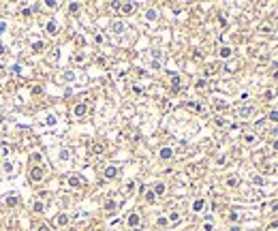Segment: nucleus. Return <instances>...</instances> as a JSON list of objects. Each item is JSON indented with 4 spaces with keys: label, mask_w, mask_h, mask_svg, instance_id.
Returning <instances> with one entry per match:
<instances>
[{
    "label": "nucleus",
    "mask_w": 278,
    "mask_h": 231,
    "mask_svg": "<svg viewBox=\"0 0 278 231\" xmlns=\"http://www.w3.org/2000/svg\"><path fill=\"white\" fill-rule=\"evenodd\" d=\"M111 7L115 9V11H120L122 15H131V13H135V2H111Z\"/></svg>",
    "instance_id": "nucleus-1"
},
{
    "label": "nucleus",
    "mask_w": 278,
    "mask_h": 231,
    "mask_svg": "<svg viewBox=\"0 0 278 231\" xmlns=\"http://www.w3.org/2000/svg\"><path fill=\"white\" fill-rule=\"evenodd\" d=\"M205 207H207V201H205V199H195V201L191 203V210H193L195 214L205 212Z\"/></svg>",
    "instance_id": "nucleus-2"
},
{
    "label": "nucleus",
    "mask_w": 278,
    "mask_h": 231,
    "mask_svg": "<svg viewBox=\"0 0 278 231\" xmlns=\"http://www.w3.org/2000/svg\"><path fill=\"white\" fill-rule=\"evenodd\" d=\"M43 178H45V169L43 167H32L30 169V180L32 182H41Z\"/></svg>",
    "instance_id": "nucleus-3"
},
{
    "label": "nucleus",
    "mask_w": 278,
    "mask_h": 231,
    "mask_svg": "<svg viewBox=\"0 0 278 231\" xmlns=\"http://www.w3.org/2000/svg\"><path fill=\"white\" fill-rule=\"evenodd\" d=\"M126 223L133 227V229H141V216H139L137 212H133V214H128V218H126Z\"/></svg>",
    "instance_id": "nucleus-4"
},
{
    "label": "nucleus",
    "mask_w": 278,
    "mask_h": 231,
    "mask_svg": "<svg viewBox=\"0 0 278 231\" xmlns=\"http://www.w3.org/2000/svg\"><path fill=\"white\" fill-rule=\"evenodd\" d=\"M158 156L163 158V160H169V158H173V148H169V146H165V148H160V152H158Z\"/></svg>",
    "instance_id": "nucleus-5"
},
{
    "label": "nucleus",
    "mask_w": 278,
    "mask_h": 231,
    "mask_svg": "<svg viewBox=\"0 0 278 231\" xmlns=\"http://www.w3.org/2000/svg\"><path fill=\"white\" fill-rule=\"evenodd\" d=\"M73 113L77 116V118H81V116H86V113H88V105H86V103H77V105H75V109H73Z\"/></svg>",
    "instance_id": "nucleus-6"
},
{
    "label": "nucleus",
    "mask_w": 278,
    "mask_h": 231,
    "mask_svg": "<svg viewBox=\"0 0 278 231\" xmlns=\"http://www.w3.org/2000/svg\"><path fill=\"white\" fill-rule=\"evenodd\" d=\"M156 197H163L165 193H167V186H165V182H158V184H154V191H152Z\"/></svg>",
    "instance_id": "nucleus-7"
},
{
    "label": "nucleus",
    "mask_w": 278,
    "mask_h": 231,
    "mask_svg": "<svg viewBox=\"0 0 278 231\" xmlns=\"http://www.w3.org/2000/svg\"><path fill=\"white\" fill-rule=\"evenodd\" d=\"M118 205H120L118 199H107V201H105V210H107V212H115V210H118Z\"/></svg>",
    "instance_id": "nucleus-8"
},
{
    "label": "nucleus",
    "mask_w": 278,
    "mask_h": 231,
    "mask_svg": "<svg viewBox=\"0 0 278 231\" xmlns=\"http://www.w3.org/2000/svg\"><path fill=\"white\" fill-rule=\"evenodd\" d=\"M214 109L216 111H225V109H229V103L225 99H214Z\"/></svg>",
    "instance_id": "nucleus-9"
},
{
    "label": "nucleus",
    "mask_w": 278,
    "mask_h": 231,
    "mask_svg": "<svg viewBox=\"0 0 278 231\" xmlns=\"http://www.w3.org/2000/svg\"><path fill=\"white\" fill-rule=\"evenodd\" d=\"M186 107H188L191 111H197V113H203V111H205V109L201 107V103H197V101H188Z\"/></svg>",
    "instance_id": "nucleus-10"
},
{
    "label": "nucleus",
    "mask_w": 278,
    "mask_h": 231,
    "mask_svg": "<svg viewBox=\"0 0 278 231\" xmlns=\"http://www.w3.org/2000/svg\"><path fill=\"white\" fill-rule=\"evenodd\" d=\"M225 184H227L229 188H235V186H240V178H238V176H229V178L225 180Z\"/></svg>",
    "instance_id": "nucleus-11"
},
{
    "label": "nucleus",
    "mask_w": 278,
    "mask_h": 231,
    "mask_svg": "<svg viewBox=\"0 0 278 231\" xmlns=\"http://www.w3.org/2000/svg\"><path fill=\"white\" fill-rule=\"evenodd\" d=\"M231 54H233V49H231L229 45H223V47L218 49V56H220V58H225V60H227V58H231Z\"/></svg>",
    "instance_id": "nucleus-12"
},
{
    "label": "nucleus",
    "mask_w": 278,
    "mask_h": 231,
    "mask_svg": "<svg viewBox=\"0 0 278 231\" xmlns=\"http://www.w3.org/2000/svg\"><path fill=\"white\" fill-rule=\"evenodd\" d=\"M115 176H118V167H115V165H109V167L105 169V178H107V180H113Z\"/></svg>",
    "instance_id": "nucleus-13"
},
{
    "label": "nucleus",
    "mask_w": 278,
    "mask_h": 231,
    "mask_svg": "<svg viewBox=\"0 0 278 231\" xmlns=\"http://www.w3.org/2000/svg\"><path fill=\"white\" fill-rule=\"evenodd\" d=\"M244 144L246 146H254V144H257V135H254V133H246L244 135Z\"/></svg>",
    "instance_id": "nucleus-14"
},
{
    "label": "nucleus",
    "mask_w": 278,
    "mask_h": 231,
    "mask_svg": "<svg viewBox=\"0 0 278 231\" xmlns=\"http://www.w3.org/2000/svg\"><path fill=\"white\" fill-rule=\"evenodd\" d=\"M252 111H254V107H250V105H244V107H240V109H238V116L246 118V116H250Z\"/></svg>",
    "instance_id": "nucleus-15"
},
{
    "label": "nucleus",
    "mask_w": 278,
    "mask_h": 231,
    "mask_svg": "<svg viewBox=\"0 0 278 231\" xmlns=\"http://www.w3.org/2000/svg\"><path fill=\"white\" fill-rule=\"evenodd\" d=\"M54 223H56L58 227H66V225H68V216H66V214H58Z\"/></svg>",
    "instance_id": "nucleus-16"
},
{
    "label": "nucleus",
    "mask_w": 278,
    "mask_h": 231,
    "mask_svg": "<svg viewBox=\"0 0 278 231\" xmlns=\"http://www.w3.org/2000/svg\"><path fill=\"white\" fill-rule=\"evenodd\" d=\"M81 184H84V180L79 178V176H71V178H68V186H81Z\"/></svg>",
    "instance_id": "nucleus-17"
},
{
    "label": "nucleus",
    "mask_w": 278,
    "mask_h": 231,
    "mask_svg": "<svg viewBox=\"0 0 278 231\" xmlns=\"http://www.w3.org/2000/svg\"><path fill=\"white\" fill-rule=\"evenodd\" d=\"M47 32H49V34H56V32H58V21H56V19H49V21H47Z\"/></svg>",
    "instance_id": "nucleus-18"
},
{
    "label": "nucleus",
    "mask_w": 278,
    "mask_h": 231,
    "mask_svg": "<svg viewBox=\"0 0 278 231\" xmlns=\"http://www.w3.org/2000/svg\"><path fill=\"white\" fill-rule=\"evenodd\" d=\"M180 218H182V216H180V212H171V214L167 216V220H169L171 225H178V223H180Z\"/></svg>",
    "instance_id": "nucleus-19"
},
{
    "label": "nucleus",
    "mask_w": 278,
    "mask_h": 231,
    "mask_svg": "<svg viewBox=\"0 0 278 231\" xmlns=\"http://www.w3.org/2000/svg\"><path fill=\"white\" fill-rule=\"evenodd\" d=\"M43 124H45V126H54V124H56V116H54V113H47Z\"/></svg>",
    "instance_id": "nucleus-20"
},
{
    "label": "nucleus",
    "mask_w": 278,
    "mask_h": 231,
    "mask_svg": "<svg viewBox=\"0 0 278 231\" xmlns=\"http://www.w3.org/2000/svg\"><path fill=\"white\" fill-rule=\"evenodd\" d=\"M58 156H60V160H68V158H71V150H68V148H62Z\"/></svg>",
    "instance_id": "nucleus-21"
},
{
    "label": "nucleus",
    "mask_w": 278,
    "mask_h": 231,
    "mask_svg": "<svg viewBox=\"0 0 278 231\" xmlns=\"http://www.w3.org/2000/svg\"><path fill=\"white\" fill-rule=\"evenodd\" d=\"M111 30H113V32H122V30H124V24H122V21H113V24H111Z\"/></svg>",
    "instance_id": "nucleus-22"
},
{
    "label": "nucleus",
    "mask_w": 278,
    "mask_h": 231,
    "mask_svg": "<svg viewBox=\"0 0 278 231\" xmlns=\"http://www.w3.org/2000/svg\"><path fill=\"white\" fill-rule=\"evenodd\" d=\"M146 17H148L150 21H154V19L158 17V13H156V9H148V11H146Z\"/></svg>",
    "instance_id": "nucleus-23"
},
{
    "label": "nucleus",
    "mask_w": 278,
    "mask_h": 231,
    "mask_svg": "<svg viewBox=\"0 0 278 231\" xmlns=\"http://www.w3.org/2000/svg\"><path fill=\"white\" fill-rule=\"evenodd\" d=\"M17 201H19V199H17V195H11V197H7V199H5V203H7V205H11V207H13V205H17Z\"/></svg>",
    "instance_id": "nucleus-24"
},
{
    "label": "nucleus",
    "mask_w": 278,
    "mask_h": 231,
    "mask_svg": "<svg viewBox=\"0 0 278 231\" xmlns=\"http://www.w3.org/2000/svg\"><path fill=\"white\" fill-rule=\"evenodd\" d=\"M32 210H34V212H43V210H45V203H43V201H34V203H32Z\"/></svg>",
    "instance_id": "nucleus-25"
},
{
    "label": "nucleus",
    "mask_w": 278,
    "mask_h": 231,
    "mask_svg": "<svg viewBox=\"0 0 278 231\" xmlns=\"http://www.w3.org/2000/svg\"><path fill=\"white\" fill-rule=\"evenodd\" d=\"M92 152H94V154H103L105 152V146L103 144H94V146H92Z\"/></svg>",
    "instance_id": "nucleus-26"
},
{
    "label": "nucleus",
    "mask_w": 278,
    "mask_h": 231,
    "mask_svg": "<svg viewBox=\"0 0 278 231\" xmlns=\"http://www.w3.org/2000/svg\"><path fill=\"white\" fill-rule=\"evenodd\" d=\"M73 62H77V64H84V62H86V56H84V54H75V56H73Z\"/></svg>",
    "instance_id": "nucleus-27"
},
{
    "label": "nucleus",
    "mask_w": 278,
    "mask_h": 231,
    "mask_svg": "<svg viewBox=\"0 0 278 231\" xmlns=\"http://www.w3.org/2000/svg\"><path fill=\"white\" fill-rule=\"evenodd\" d=\"M171 86H173V90H180V77L178 75H171Z\"/></svg>",
    "instance_id": "nucleus-28"
},
{
    "label": "nucleus",
    "mask_w": 278,
    "mask_h": 231,
    "mask_svg": "<svg viewBox=\"0 0 278 231\" xmlns=\"http://www.w3.org/2000/svg\"><path fill=\"white\" fill-rule=\"evenodd\" d=\"M201 229H203V231H214V223H212V220H205Z\"/></svg>",
    "instance_id": "nucleus-29"
},
{
    "label": "nucleus",
    "mask_w": 278,
    "mask_h": 231,
    "mask_svg": "<svg viewBox=\"0 0 278 231\" xmlns=\"http://www.w3.org/2000/svg\"><path fill=\"white\" fill-rule=\"evenodd\" d=\"M216 165H220V167H223V165H227V156H225V154H220V156L216 158Z\"/></svg>",
    "instance_id": "nucleus-30"
},
{
    "label": "nucleus",
    "mask_w": 278,
    "mask_h": 231,
    "mask_svg": "<svg viewBox=\"0 0 278 231\" xmlns=\"http://www.w3.org/2000/svg\"><path fill=\"white\" fill-rule=\"evenodd\" d=\"M252 184H259V186H261V184H265V180L261 176H252Z\"/></svg>",
    "instance_id": "nucleus-31"
},
{
    "label": "nucleus",
    "mask_w": 278,
    "mask_h": 231,
    "mask_svg": "<svg viewBox=\"0 0 278 231\" xmlns=\"http://www.w3.org/2000/svg\"><path fill=\"white\" fill-rule=\"evenodd\" d=\"M229 220H240V212L231 210V212H229Z\"/></svg>",
    "instance_id": "nucleus-32"
},
{
    "label": "nucleus",
    "mask_w": 278,
    "mask_h": 231,
    "mask_svg": "<svg viewBox=\"0 0 278 231\" xmlns=\"http://www.w3.org/2000/svg\"><path fill=\"white\" fill-rule=\"evenodd\" d=\"M156 225H160V227H167V225H169V220H167V216H160V218L156 220Z\"/></svg>",
    "instance_id": "nucleus-33"
},
{
    "label": "nucleus",
    "mask_w": 278,
    "mask_h": 231,
    "mask_svg": "<svg viewBox=\"0 0 278 231\" xmlns=\"http://www.w3.org/2000/svg\"><path fill=\"white\" fill-rule=\"evenodd\" d=\"M259 30H261V32H272V30H274V26H272V24H263Z\"/></svg>",
    "instance_id": "nucleus-34"
},
{
    "label": "nucleus",
    "mask_w": 278,
    "mask_h": 231,
    "mask_svg": "<svg viewBox=\"0 0 278 231\" xmlns=\"http://www.w3.org/2000/svg\"><path fill=\"white\" fill-rule=\"evenodd\" d=\"M225 71H227V73H233V71H235V62H229V64L225 66Z\"/></svg>",
    "instance_id": "nucleus-35"
},
{
    "label": "nucleus",
    "mask_w": 278,
    "mask_h": 231,
    "mask_svg": "<svg viewBox=\"0 0 278 231\" xmlns=\"http://www.w3.org/2000/svg\"><path fill=\"white\" fill-rule=\"evenodd\" d=\"M195 88H197V90H205V79H199V81L195 84Z\"/></svg>",
    "instance_id": "nucleus-36"
},
{
    "label": "nucleus",
    "mask_w": 278,
    "mask_h": 231,
    "mask_svg": "<svg viewBox=\"0 0 278 231\" xmlns=\"http://www.w3.org/2000/svg\"><path fill=\"white\" fill-rule=\"evenodd\" d=\"M267 231H278V220H272L270 227H267Z\"/></svg>",
    "instance_id": "nucleus-37"
},
{
    "label": "nucleus",
    "mask_w": 278,
    "mask_h": 231,
    "mask_svg": "<svg viewBox=\"0 0 278 231\" xmlns=\"http://www.w3.org/2000/svg\"><path fill=\"white\" fill-rule=\"evenodd\" d=\"M267 118H270L272 122H278V111H270V116H267Z\"/></svg>",
    "instance_id": "nucleus-38"
},
{
    "label": "nucleus",
    "mask_w": 278,
    "mask_h": 231,
    "mask_svg": "<svg viewBox=\"0 0 278 231\" xmlns=\"http://www.w3.org/2000/svg\"><path fill=\"white\" fill-rule=\"evenodd\" d=\"M133 188H135V182H126V186H124V191H126V193H133Z\"/></svg>",
    "instance_id": "nucleus-39"
},
{
    "label": "nucleus",
    "mask_w": 278,
    "mask_h": 231,
    "mask_svg": "<svg viewBox=\"0 0 278 231\" xmlns=\"http://www.w3.org/2000/svg\"><path fill=\"white\" fill-rule=\"evenodd\" d=\"M146 199H148V201H150V203H152V201H154V199H156V195H154V193H152V191H148V193H146Z\"/></svg>",
    "instance_id": "nucleus-40"
},
{
    "label": "nucleus",
    "mask_w": 278,
    "mask_h": 231,
    "mask_svg": "<svg viewBox=\"0 0 278 231\" xmlns=\"http://www.w3.org/2000/svg\"><path fill=\"white\" fill-rule=\"evenodd\" d=\"M45 7H47V9H56L58 2H54V0H47V2H45Z\"/></svg>",
    "instance_id": "nucleus-41"
},
{
    "label": "nucleus",
    "mask_w": 278,
    "mask_h": 231,
    "mask_svg": "<svg viewBox=\"0 0 278 231\" xmlns=\"http://www.w3.org/2000/svg\"><path fill=\"white\" fill-rule=\"evenodd\" d=\"M64 79H66V81H73V79H75V73H71V71L64 73Z\"/></svg>",
    "instance_id": "nucleus-42"
},
{
    "label": "nucleus",
    "mask_w": 278,
    "mask_h": 231,
    "mask_svg": "<svg viewBox=\"0 0 278 231\" xmlns=\"http://www.w3.org/2000/svg\"><path fill=\"white\" fill-rule=\"evenodd\" d=\"M68 11H71V13H77V11H79V5H77V2H73L71 7H68Z\"/></svg>",
    "instance_id": "nucleus-43"
},
{
    "label": "nucleus",
    "mask_w": 278,
    "mask_h": 231,
    "mask_svg": "<svg viewBox=\"0 0 278 231\" xmlns=\"http://www.w3.org/2000/svg\"><path fill=\"white\" fill-rule=\"evenodd\" d=\"M36 231H52V229H49V225H45V223H43V225H39Z\"/></svg>",
    "instance_id": "nucleus-44"
},
{
    "label": "nucleus",
    "mask_w": 278,
    "mask_h": 231,
    "mask_svg": "<svg viewBox=\"0 0 278 231\" xmlns=\"http://www.w3.org/2000/svg\"><path fill=\"white\" fill-rule=\"evenodd\" d=\"M216 126H227V120H223V118H216Z\"/></svg>",
    "instance_id": "nucleus-45"
},
{
    "label": "nucleus",
    "mask_w": 278,
    "mask_h": 231,
    "mask_svg": "<svg viewBox=\"0 0 278 231\" xmlns=\"http://www.w3.org/2000/svg\"><path fill=\"white\" fill-rule=\"evenodd\" d=\"M270 148H272V150H278V139H272V141H270Z\"/></svg>",
    "instance_id": "nucleus-46"
},
{
    "label": "nucleus",
    "mask_w": 278,
    "mask_h": 231,
    "mask_svg": "<svg viewBox=\"0 0 278 231\" xmlns=\"http://www.w3.org/2000/svg\"><path fill=\"white\" fill-rule=\"evenodd\" d=\"M32 47H34V52H39V49H43V43H41V41H36V43L32 45Z\"/></svg>",
    "instance_id": "nucleus-47"
},
{
    "label": "nucleus",
    "mask_w": 278,
    "mask_h": 231,
    "mask_svg": "<svg viewBox=\"0 0 278 231\" xmlns=\"http://www.w3.org/2000/svg\"><path fill=\"white\" fill-rule=\"evenodd\" d=\"M133 92H135V94H141L144 90H141V86H133Z\"/></svg>",
    "instance_id": "nucleus-48"
},
{
    "label": "nucleus",
    "mask_w": 278,
    "mask_h": 231,
    "mask_svg": "<svg viewBox=\"0 0 278 231\" xmlns=\"http://www.w3.org/2000/svg\"><path fill=\"white\" fill-rule=\"evenodd\" d=\"M218 24H220V26H227V19H225V17H223V15H220V17H218Z\"/></svg>",
    "instance_id": "nucleus-49"
},
{
    "label": "nucleus",
    "mask_w": 278,
    "mask_h": 231,
    "mask_svg": "<svg viewBox=\"0 0 278 231\" xmlns=\"http://www.w3.org/2000/svg\"><path fill=\"white\" fill-rule=\"evenodd\" d=\"M229 231H242V227H240V225H233V227H231Z\"/></svg>",
    "instance_id": "nucleus-50"
},
{
    "label": "nucleus",
    "mask_w": 278,
    "mask_h": 231,
    "mask_svg": "<svg viewBox=\"0 0 278 231\" xmlns=\"http://www.w3.org/2000/svg\"><path fill=\"white\" fill-rule=\"evenodd\" d=\"M7 49H5V45H0V54H5Z\"/></svg>",
    "instance_id": "nucleus-51"
},
{
    "label": "nucleus",
    "mask_w": 278,
    "mask_h": 231,
    "mask_svg": "<svg viewBox=\"0 0 278 231\" xmlns=\"http://www.w3.org/2000/svg\"><path fill=\"white\" fill-rule=\"evenodd\" d=\"M274 171H278V163H276V165H274Z\"/></svg>",
    "instance_id": "nucleus-52"
},
{
    "label": "nucleus",
    "mask_w": 278,
    "mask_h": 231,
    "mask_svg": "<svg viewBox=\"0 0 278 231\" xmlns=\"http://www.w3.org/2000/svg\"><path fill=\"white\" fill-rule=\"evenodd\" d=\"M0 122H2V116H0Z\"/></svg>",
    "instance_id": "nucleus-53"
}]
</instances>
